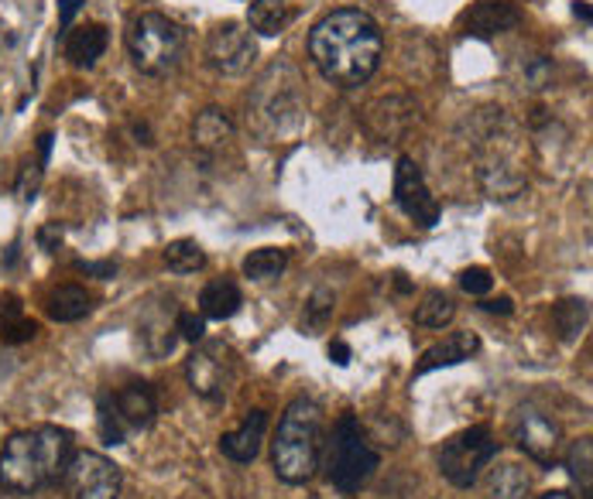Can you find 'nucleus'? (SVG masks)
<instances>
[{
  "instance_id": "nucleus-28",
  "label": "nucleus",
  "mask_w": 593,
  "mask_h": 499,
  "mask_svg": "<svg viewBox=\"0 0 593 499\" xmlns=\"http://www.w3.org/2000/svg\"><path fill=\"white\" fill-rule=\"evenodd\" d=\"M566 469H570V479L580 486V496L593 499V445H590V438H580L570 445Z\"/></svg>"
},
{
  "instance_id": "nucleus-34",
  "label": "nucleus",
  "mask_w": 593,
  "mask_h": 499,
  "mask_svg": "<svg viewBox=\"0 0 593 499\" xmlns=\"http://www.w3.org/2000/svg\"><path fill=\"white\" fill-rule=\"evenodd\" d=\"M175 332H178V339H185V342H203L206 339V319L203 315H193V312H178L175 315Z\"/></svg>"
},
{
  "instance_id": "nucleus-15",
  "label": "nucleus",
  "mask_w": 593,
  "mask_h": 499,
  "mask_svg": "<svg viewBox=\"0 0 593 499\" xmlns=\"http://www.w3.org/2000/svg\"><path fill=\"white\" fill-rule=\"evenodd\" d=\"M518 24H522V11H518L514 4H508V0H477L463 18V34L488 42V38L504 34Z\"/></svg>"
},
{
  "instance_id": "nucleus-16",
  "label": "nucleus",
  "mask_w": 593,
  "mask_h": 499,
  "mask_svg": "<svg viewBox=\"0 0 593 499\" xmlns=\"http://www.w3.org/2000/svg\"><path fill=\"white\" fill-rule=\"evenodd\" d=\"M265 432H268V410H251L244 417V425L237 432H227L219 435V451H224L231 462L237 466H247L257 458V451H262V441H265Z\"/></svg>"
},
{
  "instance_id": "nucleus-45",
  "label": "nucleus",
  "mask_w": 593,
  "mask_h": 499,
  "mask_svg": "<svg viewBox=\"0 0 593 499\" xmlns=\"http://www.w3.org/2000/svg\"><path fill=\"white\" fill-rule=\"evenodd\" d=\"M395 284H398V291H401V294H409V291H412V284L405 281V274H398V278H395Z\"/></svg>"
},
{
  "instance_id": "nucleus-17",
  "label": "nucleus",
  "mask_w": 593,
  "mask_h": 499,
  "mask_svg": "<svg viewBox=\"0 0 593 499\" xmlns=\"http://www.w3.org/2000/svg\"><path fill=\"white\" fill-rule=\"evenodd\" d=\"M480 353V339L473 332H453L442 342L429 345L422 353V360L416 363V376H426L432 370H442V366H457V363H467Z\"/></svg>"
},
{
  "instance_id": "nucleus-37",
  "label": "nucleus",
  "mask_w": 593,
  "mask_h": 499,
  "mask_svg": "<svg viewBox=\"0 0 593 499\" xmlns=\"http://www.w3.org/2000/svg\"><path fill=\"white\" fill-rule=\"evenodd\" d=\"M18 315H24V304H21V298H18V294H4V298H0V322L18 319Z\"/></svg>"
},
{
  "instance_id": "nucleus-23",
  "label": "nucleus",
  "mask_w": 593,
  "mask_h": 499,
  "mask_svg": "<svg viewBox=\"0 0 593 499\" xmlns=\"http://www.w3.org/2000/svg\"><path fill=\"white\" fill-rule=\"evenodd\" d=\"M292 21V8L285 4V0H254V4L247 8V28L265 34V38H275L288 28Z\"/></svg>"
},
{
  "instance_id": "nucleus-19",
  "label": "nucleus",
  "mask_w": 593,
  "mask_h": 499,
  "mask_svg": "<svg viewBox=\"0 0 593 499\" xmlns=\"http://www.w3.org/2000/svg\"><path fill=\"white\" fill-rule=\"evenodd\" d=\"M103 52H106V28L103 24H83V28L65 34V59L72 69H93Z\"/></svg>"
},
{
  "instance_id": "nucleus-7",
  "label": "nucleus",
  "mask_w": 593,
  "mask_h": 499,
  "mask_svg": "<svg viewBox=\"0 0 593 499\" xmlns=\"http://www.w3.org/2000/svg\"><path fill=\"white\" fill-rule=\"evenodd\" d=\"M159 417V397L147 383H127L117 394H100L96 425L103 445H124L131 432H147Z\"/></svg>"
},
{
  "instance_id": "nucleus-32",
  "label": "nucleus",
  "mask_w": 593,
  "mask_h": 499,
  "mask_svg": "<svg viewBox=\"0 0 593 499\" xmlns=\"http://www.w3.org/2000/svg\"><path fill=\"white\" fill-rule=\"evenodd\" d=\"M34 335H39V325H34L31 319H24V315L0 322V342H4V345H24Z\"/></svg>"
},
{
  "instance_id": "nucleus-35",
  "label": "nucleus",
  "mask_w": 593,
  "mask_h": 499,
  "mask_svg": "<svg viewBox=\"0 0 593 499\" xmlns=\"http://www.w3.org/2000/svg\"><path fill=\"white\" fill-rule=\"evenodd\" d=\"M76 271L100 278V281H114L117 278V263L114 260H76Z\"/></svg>"
},
{
  "instance_id": "nucleus-40",
  "label": "nucleus",
  "mask_w": 593,
  "mask_h": 499,
  "mask_svg": "<svg viewBox=\"0 0 593 499\" xmlns=\"http://www.w3.org/2000/svg\"><path fill=\"white\" fill-rule=\"evenodd\" d=\"M329 360L337 363V366H347V363H350V345L340 342V339H337V342H329Z\"/></svg>"
},
{
  "instance_id": "nucleus-18",
  "label": "nucleus",
  "mask_w": 593,
  "mask_h": 499,
  "mask_svg": "<svg viewBox=\"0 0 593 499\" xmlns=\"http://www.w3.org/2000/svg\"><path fill=\"white\" fill-rule=\"evenodd\" d=\"M231 141H234V121L227 117V110L206 106L193 124V144L203 155H219V150L231 147Z\"/></svg>"
},
{
  "instance_id": "nucleus-26",
  "label": "nucleus",
  "mask_w": 593,
  "mask_h": 499,
  "mask_svg": "<svg viewBox=\"0 0 593 499\" xmlns=\"http://www.w3.org/2000/svg\"><path fill=\"white\" fill-rule=\"evenodd\" d=\"M491 499H529V489H532V479L522 466H498L491 472Z\"/></svg>"
},
{
  "instance_id": "nucleus-4",
  "label": "nucleus",
  "mask_w": 593,
  "mask_h": 499,
  "mask_svg": "<svg viewBox=\"0 0 593 499\" xmlns=\"http://www.w3.org/2000/svg\"><path fill=\"white\" fill-rule=\"evenodd\" d=\"M323 455V410L316 401L299 397L292 401L278 420V435L272 441V466L275 476L288 486H306Z\"/></svg>"
},
{
  "instance_id": "nucleus-8",
  "label": "nucleus",
  "mask_w": 593,
  "mask_h": 499,
  "mask_svg": "<svg viewBox=\"0 0 593 499\" xmlns=\"http://www.w3.org/2000/svg\"><path fill=\"white\" fill-rule=\"evenodd\" d=\"M498 458V441L488 425H473L453 438L442 441L439 448V472L450 486L470 489L477 479L484 476V469Z\"/></svg>"
},
{
  "instance_id": "nucleus-36",
  "label": "nucleus",
  "mask_w": 593,
  "mask_h": 499,
  "mask_svg": "<svg viewBox=\"0 0 593 499\" xmlns=\"http://www.w3.org/2000/svg\"><path fill=\"white\" fill-rule=\"evenodd\" d=\"M39 247H42L45 253H55V250L62 247V226H59V222H49V226L39 229Z\"/></svg>"
},
{
  "instance_id": "nucleus-3",
  "label": "nucleus",
  "mask_w": 593,
  "mask_h": 499,
  "mask_svg": "<svg viewBox=\"0 0 593 499\" xmlns=\"http://www.w3.org/2000/svg\"><path fill=\"white\" fill-rule=\"evenodd\" d=\"M72 455V441L62 428L42 425L18 432L0 451V489L11 496H31L62 479V469Z\"/></svg>"
},
{
  "instance_id": "nucleus-39",
  "label": "nucleus",
  "mask_w": 593,
  "mask_h": 499,
  "mask_svg": "<svg viewBox=\"0 0 593 499\" xmlns=\"http://www.w3.org/2000/svg\"><path fill=\"white\" fill-rule=\"evenodd\" d=\"M480 309H484V312H491V315H511L514 312V304H511V298H488L484 304H480Z\"/></svg>"
},
{
  "instance_id": "nucleus-5",
  "label": "nucleus",
  "mask_w": 593,
  "mask_h": 499,
  "mask_svg": "<svg viewBox=\"0 0 593 499\" xmlns=\"http://www.w3.org/2000/svg\"><path fill=\"white\" fill-rule=\"evenodd\" d=\"M381 451L370 445L360 417L357 414H340V420L333 425L329 445H326V476L340 492H360L367 479L378 472Z\"/></svg>"
},
{
  "instance_id": "nucleus-41",
  "label": "nucleus",
  "mask_w": 593,
  "mask_h": 499,
  "mask_svg": "<svg viewBox=\"0 0 593 499\" xmlns=\"http://www.w3.org/2000/svg\"><path fill=\"white\" fill-rule=\"evenodd\" d=\"M131 134H134V141L144 144V147H152V144H155V134H152V127H147L144 121H134V124H131Z\"/></svg>"
},
{
  "instance_id": "nucleus-10",
  "label": "nucleus",
  "mask_w": 593,
  "mask_h": 499,
  "mask_svg": "<svg viewBox=\"0 0 593 499\" xmlns=\"http://www.w3.org/2000/svg\"><path fill=\"white\" fill-rule=\"evenodd\" d=\"M234 373L237 360L227 342H196L193 356L185 360V380H190L193 394L209 404L227 401L234 387Z\"/></svg>"
},
{
  "instance_id": "nucleus-13",
  "label": "nucleus",
  "mask_w": 593,
  "mask_h": 499,
  "mask_svg": "<svg viewBox=\"0 0 593 499\" xmlns=\"http://www.w3.org/2000/svg\"><path fill=\"white\" fill-rule=\"evenodd\" d=\"M395 206L412 222H419L422 229H432L439 222V216H442L439 199L432 196V188L426 185L422 168L409 155H401L398 165H395Z\"/></svg>"
},
{
  "instance_id": "nucleus-12",
  "label": "nucleus",
  "mask_w": 593,
  "mask_h": 499,
  "mask_svg": "<svg viewBox=\"0 0 593 499\" xmlns=\"http://www.w3.org/2000/svg\"><path fill=\"white\" fill-rule=\"evenodd\" d=\"M257 59V42L247 24L241 21H224L216 24L206 38V62L219 75H244Z\"/></svg>"
},
{
  "instance_id": "nucleus-20",
  "label": "nucleus",
  "mask_w": 593,
  "mask_h": 499,
  "mask_svg": "<svg viewBox=\"0 0 593 499\" xmlns=\"http://www.w3.org/2000/svg\"><path fill=\"white\" fill-rule=\"evenodd\" d=\"M241 288L227 278H219V281H209L200 294V312L203 319H213V322H227L241 312Z\"/></svg>"
},
{
  "instance_id": "nucleus-30",
  "label": "nucleus",
  "mask_w": 593,
  "mask_h": 499,
  "mask_svg": "<svg viewBox=\"0 0 593 499\" xmlns=\"http://www.w3.org/2000/svg\"><path fill=\"white\" fill-rule=\"evenodd\" d=\"M552 59L549 55H532L522 62V86L532 90V93H542L552 86Z\"/></svg>"
},
{
  "instance_id": "nucleus-9",
  "label": "nucleus",
  "mask_w": 593,
  "mask_h": 499,
  "mask_svg": "<svg viewBox=\"0 0 593 499\" xmlns=\"http://www.w3.org/2000/svg\"><path fill=\"white\" fill-rule=\"evenodd\" d=\"M511 441L518 451H525L535 466L555 469L563 458V428L552 414L535 404H525L511 414Z\"/></svg>"
},
{
  "instance_id": "nucleus-2",
  "label": "nucleus",
  "mask_w": 593,
  "mask_h": 499,
  "mask_svg": "<svg viewBox=\"0 0 593 499\" xmlns=\"http://www.w3.org/2000/svg\"><path fill=\"white\" fill-rule=\"evenodd\" d=\"M306 124V86L292 62L278 59L254 80L247 93V127L268 141H292Z\"/></svg>"
},
{
  "instance_id": "nucleus-22",
  "label": "nucleus",
  "mask_w": 593,
  "mask_h": 499,
  "mask_svg": "<svg viewBox=\"0 0 593 499\" xmlns=\"http://www.w3.org/2000/svg\"><path fill=\"white\" fill-rule=\"evenodd\" d=\"M590 325V304L583 298H563L552 304V329L563 342H576Z\"/></svg>"
},
{
  "instance_id": "nucleus-6",
  "label": "nucleus",
  "mask_w": 593,
  "mask_h": 499,
  "mask_svg": "<svg viewBox=\"0 0 593 499\" xmlns=\"http://www.w3.org/2000/svg\"><path fill=\"white\" fill-rule=\"evenodd\" d=\"M127 55L137 72L165 80L172 75L185 55V34L175 21H168L159 11H144L127 28Z\"/></svg>"
},
{
  "instance_id": "nucleus-31",
  "label": "nucleus",
  "mask_w": 593,
  "mask_h": 499,
  "mask_svg": "<svg viewBox=\"0 0 593 499\" xmlns=\"http://www.w3.org/2000/svg\"><path fill=\"white\" fill-rule=\"evenodd\" d=\"M42 175H45V165L42 162H24L21 165V175H18V199L21 202H34L39 199V188H42Z\"/></svg>"
},
{
  "instance_id": "nucleus-11",
  "label": "nucleus",
  "mask_w": 593,
  "mask_h": 499,
  "mask_svg": "<svg viewBox=\"0 0 593 499\" xmlns=\"http://www.w3.org/2000/svg\"><path fill=\"white\" fill-rule=\"evenodd\" d=\"M124 486L121 469L100 451L69 455L62 469V489L69 499H117Z\"/></svg>"
},
{
  "instance_id": "nucleus-21",
  "label": "nucleus",
  "mask_w": 593,
  "mask_h": 499,
  "mask_svg": "<svg viewBox=\"0 0 593 499\" xmlns=\"http://www.w3.org/2000/svg\"><path fill=\"white\" fill-rule=\"evenodd\" d=\"M93 312V298L80 284H62L49 294V319L55 322H80Z\"/></svg>"
},
{
  "instance_id": "nucleus-38",
  "label": "nucleus",
  "mask_w": 593,
  "mask_h": 499,
  "mask_svg": "<svg viewBox=\"0 0 593 499\" xmlns=\"http://www.w3.org/2000/svg\"><path fill=\"white\" fill-rule=\"evenodd\" d=\"M80 11H83V0H59V24H62V31H69L72 18H76Z\"/></svg>"
},
{
  "instance_id": "nucleus-27",
  "label": "nucleus",
  "mask_w": 593,
  "mask_h": 499,
  "mask_svg": "<svg viewBox=\"0 0 593 499\" xmlns=\"http://www.w3.org/2000/svg\"><path fill=\"white\" fill-rule=\"evenodd\" d=\"M162 257H165V267L175 274H196L206 267V250L196 240H172L162 250Z\"/></svg>"
},
{
  "instance_id": "nucleus-43",
  "label": "nucleus",
  "mask_w": 593,
  "mask_h": 499,
  "mask_svg": "<svg viewBox=\"0 0 593 499\" xmlns=\"http://www.w3.org/2000/svg\"><path fill=\"white\" fill-rule=\"evenodd\" d=\"M573 14H576L583 24H590V21H593V14H590V4H586V0H576V4H573Z\"/></svg>"
},
{
  "instance_id": "nucleus-33",
  "label": "nucleus",
  "mask_w": 593,
  "mask_h": 499,
  "mask_svg": "<svg viewBox=\"0 0 593 499\" xmlns=\"http://www.w3.org/2000/svg\"><path fill=\"white\" fill-rule=\"evenodd\" d=\"M460 288L473 298H488L491 288H494V278L488 267H467V271L460 274Z\"/></svg>"
},
{
  "instance_id": "nucleus-25",
  "label": "nucleus",
  "mask_w": 593,
  "mask_h": 499,
  "mask_svg": "<svg viewBox=\"0 0 593 499\" xmlns=\"http://www.w3.org/2000/svg\"><path fill=\"white\" fill-rule=\"evenodd\" d=\"M285 267H288V250L282 247H262L244 257V274L251 281H275L285 274Z\"/></svg>"
},
{
  "instance_id": "nucleus-44",
  "label": "nucleus",
  "mask_w": 593,
  "mask_h": 499,
  "mask_svg": "<svg viewBox=\"0 0 593 499\" xmlns=\"http://www.w3.org/2000/svg\"><path fill=\"white\" fill-rule=\"evenodd\" d=\"M535 499H573L566 489H552V492H542V496H535Z\"/></svg>"
},
{
  "instance_id": "nucleus-14",
  "label": "nucleus",
  "mask_w": 593,
  "mask_h": 499,
  "mask_svg": "<svg viewBox=\"0 0 593 499\" xmlns=\"http://www.w3.org/2000/svg\"><path fill=\"white\" fill-rule=\"evenodd\" d=\"M364 127L370 137H378L381 144H398L419 121V103L405 93H388L378 96L364 106Z\"/></svg>"
},
{
  "instance_id": "nucleus-29",
  "label": "nucleus",
  "mask_w": 593,
  "mask_h": 499,
  "mask_svg": "<svg viewBox=\"0 0 593 499\" xmlns=\"http://www.w3.org/2000/svg\"><path fill=\"white\" fill-rule=\"evenodd\" d=\"M333 309H337V294L329 288H316L313 298L306 301V315H303V329H323L333 319Z\"/></svg>"
},
{
  "instance_id": "nucleus-1",
  "label": "nucleus",
  "mask_w": 593,
  "mask_h": 499,
  "mask_svg": "<svg viewBox=\"0 0 593 499\" xmlns=\"http://www.w3.org/2000/svg\"><path fill=\"white\" fill-rule=\"evenodd\" d=\"M385 55L381 24L360 8H337L309 31V59L326 83L357 90L378 72Z\"/></svg>"
},
{
  "instance_id": "nucleus-24",
  "label": "nucleus",
  "mask_w": 593,
  "mask_h": 499,
  "mask_svg": "<svg viewBox=\"0 0 593 499\" xmlns=\"http://www.w3.org/2000/svg\"><path fill=\"white\" fill-rule=\"evenodd\" d=\"M457 319V304L447 291H426L416 304V322L422 329H447Z\"/></svg>"
},
{
  "instance_id": "nucleus-42",
  "label": "nucleus",
  "mask_w": 593,
  "mask_h": 499,
  "mask_svg": "<svg viewBox=\"0 0 593 499\" xmlns=\"http://www.w3.org/2000/svg\"><path fill=\"white\" fill-rule=\"evenodd\" d=\"M52 141H55L52 134H42V137H39V162H42V165H49V158H52Z\"/></svg>"
}]
</instances>
